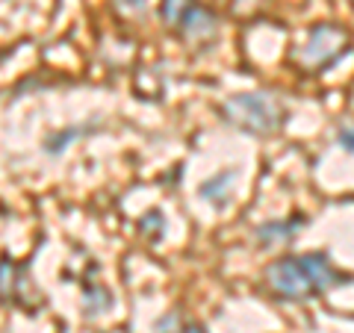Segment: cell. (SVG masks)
Wrapping results in <instances>:
<instances>
[{
  "instance_id": "obj_2",
  "label": "cell",
  "mask_w": 354,
  "mask_h": 333,
  "mask_svg": "<svg viewBox=\"0 0 354 333\" xmlns=\"http://www.w3.org/2000/svg\"><path fill=\"white\" fill-rule=\"evenodd\" d=\"M218 115L225 118V124L236 127L251 136H272L286 127L290 109L283 106V101L272 92H236L230 95L225 104L218 106Z\"/></svg>"
},
{
  "instance_id": "obj_7",
  "label": "cell",
  "mask_w": 354,
  "mask_h": 333,
  "mask_svg": "<svg viewBox=\"0 0 354 333\" xmlns=\"http://www.w3.org/2000/svg\"><path fill=\"white\" fill-rule=\"evenodd\" d=\"M83 307H86V316L88 318H97L104 316L109 307H113V295H109L106 286H97V283H88L83 289Z\"/></svg>"
},
{
  "instance_id": "obj_9",
  "label": "cell",
  "mask_w": 354,
  "mask_h": 333,
  "mask_svg": "<svg viewBox=\"0 0 354 333\" xmlns=\"http://www.w3.org/2000/svg\"><path fill=\"white\" fill-rule=\"evenodd\" d=\"M83 133V127H71V130H62V133H57L53 139H48V145H44V151L50 153V157H57V153H62L65 148H68V142L71 139H77Z\"/></svg>"
},
{
  "instance_id": "obj_3",
  "label": "cell",
  "mask_w": 354,
  "mask_h": 333,
  "mask_svg": "<svg viewBox=\"0 0 354 333\" xmlns=\"http://www.w3.org/2000/svg\"><path fill=\"white\" fill-rule=\"evenodd\" d=\"M351 48V36L346 27L339 24H316L310 27L304 44L295 50L292 62L301 68L304 74H322L325 68H330L334 62H339Z\"/></svg>"
},
{
  "instance_id": "obj_5",
  "label": "cell",
  "mask_w": 354,
  "mask_h": 333,
  "mask_svg": "<svg viewBox=\"0 0 354 333\" xmlns=\"http://www.w3.org/2000/svg\"><path fill=\"white\" fill-rule=\"evenodd\" d=\"M304 225V218H274L266 221L257 227V242L260 248H272V245H286L292 242V236L298 233V227Z\"/></svg>"
},
{
  "instance_id": "obj_4",
  "label": "cell",
  "mask_w": 354,
  "mask_h": 333,
  "mask_svg": "<svg viewBox=\"0 0 354 333\" xmlns=\"http://www.w3.org/2000/svg\"><path fill=\"white\" fill-rule=\"evenodd\" d=\"M177 36L186 44H192V48H207V44L216 41V36H218V15L209 6L195 3L192 12L186 15V21L177 27Z\"/></svg>"
},
{
  "instance_id": "obj_11",
  "label": "cell",
  "mask_w": 354,
  "mask_h": 333,
  "mask_svg": "<svg viewBox=\"0 0 354 333\" xmlns=\"http://www.w3.org/2000/svg\"><path fill=\"white\" fill-rule=\"evenodd\" d=\"M180 333H207V327L198 325V321H186V325L180 327Z\"/></svg>"
},
{
  "instance_id": "obj_1",
  "label": "cell",
  "mask_w": 354,
  "mask_h": 333,
  "mask_svg": "<svg viewBox=\"0 0 354 333\" xmlns=\"http://www.w3.org/2000/svg\"><path fill=\"white\" fill-rule=\"evenodd\" d=\"M342 280H346V274L334 269L330 257L322 251L290 254L266 269V283L283 301H310L316 295L337 289Z\"/></svg>"
},
{
  "instance_id": "obj_10",
  "label": "cell",
  "mask_w": 354,
  "mask_h": 333,
  "mask_svg": "<svg viewBox=\"0 0 354 333\" xmlns=\"http://www.w3.org/2000/svg\"><path fill=\"white\" fill-rule=\"evenodd\" d=\"M337 145L342 151L354 153V124H351V121H342V124L337 127Z\"/></svg>"
},
{
  "instance_id": "obj_8",
  "label": "cell",
  "mask_w": 354,
  "mask_h": 333,
  "mask_svg": "<svg viewBox=\"0 0 354 333\" xmlns=\"http://www.w3.org/2000/svg\"><path fill=\"white\" fill-rule=\"evenodd\" d=\"M192 6H195V0H162L160 3V15L165 21V27H171L177 32V27L186 21V15L192 12Z\"/></svg>"
},
{
  "instance_id": "obj_6",
  "label": "cell",
  "mask_w": 354,
  "mask_h": 333,
  "mask_svg": "<svg viewBox=\"0 0 354 333\" xmlns=\"http://www.w3.org/2000/svg\"><path fill=\"white\" fill-rule=\"evenodd\" d=\"M236 180V171L230 169V171H218L213 177H207V180L201 183V189H198V195L204 198V201H209L213 207H225L230 201V186H234Z\"/></svg>"
},
{
  "instance_id": "obj_12",
  "label": "cell",
  "mask_w": 354,
  "mask_h": 333,
  "mask_svg": "<svg viewBox=\"0 0 354 333\" xmlns=\"http://www.w3.org/2000/svg\"><path fill=\"white\" fill-rule=\"evenodd\" d=\"M351 3H354V0H351Z\"/></svg>"
}]
</instances>
